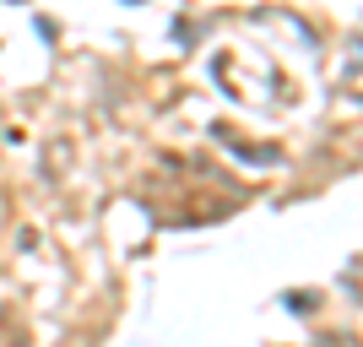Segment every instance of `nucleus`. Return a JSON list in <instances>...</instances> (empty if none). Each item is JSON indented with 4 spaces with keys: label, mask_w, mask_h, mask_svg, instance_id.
<instances>
[]
</instances>
